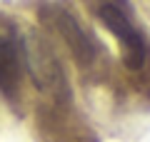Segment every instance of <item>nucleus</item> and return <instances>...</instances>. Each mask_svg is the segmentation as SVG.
Returning <instances> with one entry per match:
<instances>
[{"mask_svg":"<svg viewBox=\"0 0 150 142\" xmlns=\"http://www.w3.org/2000/svg\"><path fill=\"white\" fill-rule=\"evenodd\" d=\"M98 18L103 20V25L118 37V42L125 50V65L130 70H140L148 60V45H145L143 32L138 30V25L133 22L130 13L123 8V3L118 0H105L98 8Z\"/></svg>","mask_w":150,"mask_h":142,"instance_id":"f257e3e1","label":"nucleus"},{"mask_svg":"<svg viewBox=\"0 0 150 142\" xmlns=\"http://www.w3.org/2000/svg\"><path fill=\"white\" fill-rule=\"evenodd\" d=\"M23 63L28 72L33 75L38 87L43 90H58L63 85V70L55 60L53 50L38 37H28L23 42Z\"/></svg>","mask_w":150,"mask_h":142,"instance_id":"f03ea898","label":"nucleus"},{"mask_svg":"<svg viewBox=\"0 0 150 142\" xmlns=\"http://www.w3.org/2000/svg\"><path fill=\"white\" fill-rule=\"evenodd\" d=\"M23 70V42L15 32L0 35V92L13 97Z\"/></svg>","mask_w":150,"mask_h":142,"instance_id":"7ed1b4c3","label":"nucleus"},{"mask_svg":"<svg viewBox=\"0 0 150 142\" xmlns=\"http://www.w3.org/2000/svg\"><path fill=\"white\" fill-rule=\"evenodd\" d=\"M50 18H53V25L58 27V32L63 35L65 45H68L70 50H73V55L78 58V63L90 65L93 60H95V45H93L90 35L78 25V20H75L68 10H58V8L50 13Z\"/></svg>","mask_w":150,"mask_h":142,"instance_id":"20e7f679","label":"nucleus"}]
</instances>
